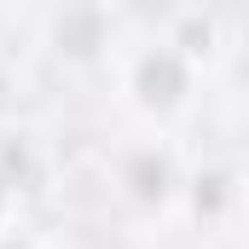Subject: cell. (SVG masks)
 <instances>
[{
	"instance_id": "1",
	"label": "cell",
	"mask_w": 249,
	"mask_h": 249,
	"mask_svg": "<svg viewBox=\"0 0 249 249\" xmlns=\"http://www.w3.org/2000/svg\"><path fill=\"white\" fill-rule=\"evenodd\" d=\"M127 93H133V105H139L145 116H174V110H186V99H191V58L174 41L145 47L139 58L127 64Z\"/></svg>"
},
{
	"instance_id": "2",
	"label": "cell",
	"mask_w": 249,
	"mask_h": 249,
	"mask_svg": "<svg viewBox=\"0 0 249 249\" xmlns=\"http://www.w3.org/2000/svg\"><path fill=\"white\" fill-rule=\"evenodd\" d=\"M6 203H12V174L0 168V220H6Z\"/></svg>"
},
{
	"instance_id": "3",
	"label": "cell",
	"mask_w": 249,
	"mask_h": 249,
	"mask_svg": "<svg viewBox=\"0 0 249 249\" xmlns=\"http://www.w3.org/2000/svg\"><path fill=\"white\" fill-rule=\"evenodd\" d=\"M0 249H29V244H0Z\"/></svg>"
}]
</instances>
